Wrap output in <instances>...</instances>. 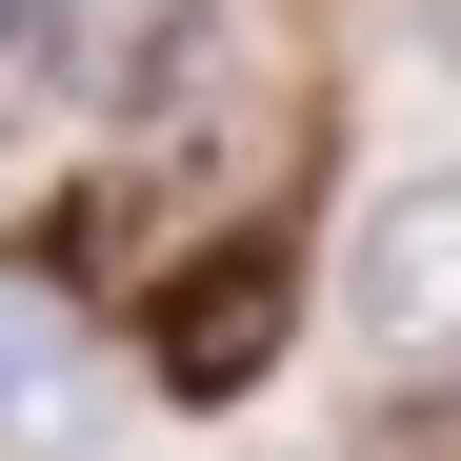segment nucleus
<instances>
[{
    "instance_id": "7ed1b4c3",
    "label": "nucleus",
    "mask_w": 461,
    "mask_h": 461,
    "mask_svg": "<svg viewBox=\"0 0 461 461\" xmlns=\"http://www.w3.org/2000/svg\"><path fill=\"white\" fill-rule=\"evenodd\" d=\"M241 101H261V41L221 21V0H161V21L121 41V121L140 140H201V121H241Z\"/></svg>"
},
{
    "instance_id": "20e7f679",
    "label": "nucleus",
    "mask_w": 461,
    "mask_h": 461,
    "mask_svg": "<svg viewBox=\"0 0 461 461\" xmlns=\"http://www.w3.org/2000/svg\"><path fill=\"white\" fill-rule=\"evenodd\" d=\"M81 60H101V0H0V140L81 101Z\"/></svg>"
},
{
    "instance_id": "39448f33",
    "label": "nucleus",
    "mask_w": 461,
    "mask_h": 461,
    "mask_svg": "<svg viewBox=\"0 0 461 461\" xmlns=\"http://www.w3.org/2000/svg\"><path fill=\"white\" fill-rule=\"evenodd\" d=\"M0 441H81V361L41 341V301H0Z\"/></svg>"
},
{
    "instance_id": "f257e3e1",
    "label": "nucleus",
    "mask_w": 461,
    "mask_h": 461,
    "mask_svg": "<svg viewBox=\"0 0 461 461\" xmlns=\"http://www.w3.org/2000/svg\"><path fill=\"white\" fill-rule=\"evenodd\" d=\"M341 321H361L381 381H441V361H461V161L361 201V241H341Z\"/></svg>"
},
{
    "instance_id": "423d86ee",
    "label": "nucleus",
    "mask_w": 461,
    "mask_h": 461,
    "mask_svg": "<svg viewBox=\"0 0 461 461\" xmlns=\"http://www.w3.org/2000/svg\"><path fill=\"white\" fill-rule=\"evenodd\" d=\"M441 41H461V0H441Z\"/></svg>"
},
{
    "instance_id": "f03ea898",
    "label": "nucleus",
    "mask_w": 461,
    "mask_h": 461,
    "mask_svg": "<svg viewBox=\"0 0 461 461\" xmlns=\"http://www.w3.org/2000/svg\"><path fill=\"white\" fill-rule=\"evenodd\" d=\"M281 321H301V261L281 241H201L161 281V321H140V361H161V402H241V381L281 361Z\"/></svg>"
}]
</instances>
